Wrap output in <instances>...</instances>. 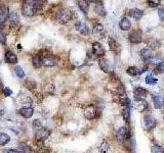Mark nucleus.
Instances as JSON below:
<instances>
[{"label":"nucleus","instance_id":"nucleus-29","mask_svg":"<svg viewBox=\"0 0 164 153\" xmlns=\"http://www.w3.org/2000/svg\"><path fill=\"white\" fill-rule=\"evenodd\" d=\"M153 103H154V106L155 108L157 109H160L161 106L163 104V101H162V98L158 95V96H153Z\"/></svg>","mask_w":164,"mask_h":153},{"label":"nucleus","instance_id":"nucleus-46","mask_svg":"<svg viewBox=\"0 0 164 153\" xmlns=\"http://www.w3.org/2000/svg\"><path fill=\"white\" fill-rule=\"evenodd\" d=\"M33 126H34V127H39V128H41V122H40V121H39V119H36V121L33 122Z\"/></svg>","mask_w":164,"mask_h":153},{"label":"nucleus","instance_id":"nucleus-20","mask_svg":"<svg viewBox=\"0 0 164 153\" xmlns=\"http://www.w3.org/2000/svg\"><path fill=\"white\" fill-rule=\"evenodd\" d=\"M77 4L81 12H83L84 15H87V12H88V7H89L88 1H87V0H77Z\"/></svg>","mask_w":164,"mask_h":153},{"label":"nucleus","instance_id":"nucleus-26","mask_svg":"<svg viewBox=\"0 0 164 153\" xmlns=\"http://www.w3.org/2000/svg\"><path fill=\"white\" fill-rule=\"evenodd\" d=\"M130 107H124L122 110V116L127 124L130 122Z\"/></svg>","mask_w":164,"mask_h":153},{"label":"nucleus","instance_id":"nucleus-1","mask_svg":"<svg viewBox=\"0 0 164 153\" xmlns=\"http://www.w3.org/2000/svg\"><path fill=\"white\" fill-rule=\"evenodd\" d=\"M38 12L36 4L34 0H26L24 3L22 4V13L27 18H31V16L35 15L36 12Z\"/></svg>","mask_w":164,"mask_h":153},{"label":"nucleus","instance_id":"nucleus-7","mask_svg":"<svg viewBox=\"0 0 164 153\" xmlns=\"http://www.w3.org/2000/svg\"><path fill=\"white\" fill-rule=\"evenodd\" d=\"M129 41L134 44H138L143 41V34L141 30H134L129 33Z\"/></svg>","mask_w":164,"mask_h":153},{"label":"nucleus","instance_id":"nucleus-25","mask_svg":"<svg viewBox=\"0 0 164 153\" xmlns=\"http://www.w3.org/2000/svg\"><path fill=\"white\" fill-rule=\"evenodd\" d=\"M32 63L36 68H41V66L43 65H42V57L40 56V55H34L33 58H32Z\"/></svg>","mask_w":164,"mask_h":153},{"label":"nucleus","instance_id":"nucleus-32","mask_svg":"<svg viewBox=\"0 0 164 153\" xmlns=\"http://www.w3.org/2000/svg\"><path fill=\"white\" fill-rule=\"evenodd\" d=\"M157 82H158V80L156 79V78H154L153 76H152L151 74L148 75L146 78V83L148 85H155V84H157Z\"/></svg>","mask_w":164,"mask_h":153},{"label":"nucleus","instance_id":"nucleus-49","mask_svg":"<svg viewBox=\"0 0 164 153\" xmlns=\"http://www.w3.org/2000/svg\"><path fill=\"white\" fill-rule=\"evenodd\" d=\"M39 1H41V2H43V1H44V0H39Z\"/></svg>","mask_w":164,"mask_h":153},{"label":"nucleus","instance_id":"nucleus-50","mask_svg":"<svg viewBox=\"0 0 164 153\" xmlns=\"http://www.w3.org/2000/svg\"><path fill=\"white\" fill-rule=\"evenodd\" d=\"M35 153H42V152H35Z\"/></svg>","mask_w":164,"mask_h":153},{"label":"nucleus","instance_id":"nucleus-41","mask_svg":"<svg viewBox=\"0 0 164 153\" xmlns=\"http://www.w3.org/2000/svg\"><path fill=\"white\" fill-rule=\"evenodd\" d=\"M159 45H160V43L156 40H152L151 42H149V46L151 47V48H158Z\"/></svg>","mask_w":164,"mask_h":153},{"label":"nucleus","instance_id":"nucleus-36","mask_svg":"<svg viewBox=\"0 0 164 153\" xmlns=\"http://www.w3.org/2000/svg\"><path fill=\"white\" fill-rule=\"evenodd\" d=\"M152 153H164V148L160 145L152 146Z\"/></svg>","mask_w":164,"mask_h":153},{"label":"nucleus","instance_id":"nucleus-34","mask_svg":"<svg viewBox=\"0 0 164 153\" xmlns=\"http://www.w3.org/2000/svg\"><path fill=\"white\" fill-rule=\"evenodd\" d=\"M15 73H16V76H18L19 78H21V79H23V78L25 77L24 71H23V68H21V66H19V65H16L15 68Z\"/></svg>","mask_w":164,"mask_h":153},{"label":"nucleus","instance_id":"nucleus-16","mask_svg":"<svg viewBox=\"0 0 164 153\" xmlns=\"http://www.w3.org/2000/svg\"><path fill=\"white\" fill-rule=\"evenodd\" d=\"M20 115H21L23 118H30L31 116L33 115L34 110L32 107H22L21 109L19 110Z\"/></svg>","mask_w":164,"mask_h":153},{"label":"nucleus","instance_id":"nucleus-23","mask_svg":"<svg viewBox=\"0 0 164 153\" xmlns=\"http://www.w3.org/2000/svg\"><path fill=\"white\" fill-rule=\"evenodd\" d=\"M130 15L135 19H141L144 15V12L138 8H134V9L130 10Z\"/></svg>","mask_w":164,"mask_h":153},{"label":"nucleus","instance_id":"nucleus-39","mask_svg":"<svg viewBox=\"0 0 164 153\" xmlns=\"http://www.w3.org/2000/svg\"><path fill=\"white\" fill-rule=\"evenodd\" d=\"M19 149H20L19 151L21 152V153H28V152H30V151H31L30 147L28 146V145H24V144H22V145H20Z\"/></svg>","mask_w":164,"mask_h":153},{"label":"nucleus","instance_id":"nucleus-28","mask_svg":"<svg viewBox=\"0 0 164 153\" xmlns=\"http://www.w3.org/2000/svg\"><path fill=\"white\" fill-rule=\"evenodd\" d=\"M119 103L122 105L123 107H130L131 101L129 98H127L126 95H123L119 98Z\"/></svg>","mask_w":164,"mask_h":153},{"label":"nucleus","instance_id":"nucleus-40","mask_svg":"<svg viewBox=\"0 0 164 153\" xmlns=\"http://www.w3.org/2000/svg\"><path fill=\"white\" fill-rule=\"evenodd\" d=\"M161 0H148V3L151 7H157L160 4Z\"/></svg>","mask_w":164,"mask_h":153},{"label":"nucleus","instance_id":"nucleus-43","mask_svg":"<svg viewBox=\"0 0 164 153\" xmlns=\"http://www.w3.org/2000/svg\"><path fill=\"white\" fill-rule=\"evenodd\" d=\"M158 15H159V18L161 21L164 22V8H160V9L158 10Z\"/></svg>","mask_w":164,"mask_h":153},{"label":"nucleus","instance_id":"nucleus-21","mask_svg":"<svg viewBox=\"0 0 164 153\" xmlns=\"http://www.w3.org/2000/svg\"><path fill=\"white\" fill-rule=\"evenodd\" d=\"M119 27H120L121 30H123V31H128V30L131 28V23H130V21H129V19L127 18H123L120 21Z\"/></svg>","mask_w":164,"mask_h":153},{"label":"nucleus","instance_id":"nucleus-52","mask_svg":"<svg viewBox=\"0 0 164 153\" xmlns=\"http://www.w3.org/2000/svg\"><path fill=\"white\" fill-rule=\"evenodd\" d=\"M163 104H164V99H163Z\"/></svg>","mask_w":164,"mask_h":153},{"label":"nucleus","instance_id":"nucleus-9","mask_svg":"<svg viewBox=\"0 0 164 153\" xmlns=\"http://www.w3.org/2000/svg\"><path fill=\"white\" fill-rule=\"evenodd\" d=\"M58 58L53 55H45L42 57V65L44 66H55L58 63Z\"/></svg>","mask_w":164,"mask_h":153},{"label":"nucleus","instance_id":"nucleus-45","mask_svg":"<svg viewBox=\"0 0 164 153\" xmlns=\"http://www.w3.org/2000/svg\"><path fill=\"white\" fill-rule=\"evenodd\" d=\"M4 153H21V152L16 149H6V150H4Z\"/></svg>","mask_w":164,"mask_h":153},{"label":"nucleus","instance_id":"nucleus-18","mask_svg":"<svg viewBox=\"0 0 164 153\" xmlns=\"http://www.w3.org/2000/svg\"><path fill=\"white\" fill-rule=\"evenodd\" d=\"M5 60H6L8 63H10V65H16V63L18 62V57H16V55L13 53L12 51L8 50L6 54H5Z\"/></svg>","mask_w":164,"mask_h":153},{"label":"nucleus","instance_id":"nucleus-17","mask_svg":"<svg viewBox=\"0 0 164 153\" xmlns=\"http://www.w3.org/2000/svg\"><path fill=\"white\" fill-rule=\"evenodd\" d=\"M8 21H9L10 23V27L13 28V27H16L19 25V15L18 13H16V12H11L9 13V16H8Z\"/></svg>","mask_w":164,"mask_h":153},{"label":"nucleus","instance_id":"nucleus-35","mask_svg":"<svg viewBox=\"0 0 164 153\" xmlns=\"http://www.w3.org/2000/svg\"><path fill=\"white\" fill-rule=\"evenodd\" d=\"M110 145L107 141H103V143L101 144V152L100 153H107V151L109 150Z\"/></svg>","mask_w":164,"mask_h":153},{"label":"nucleus","instance_id":"nucleus-51","mask_svg":"<svg viewBox=\"0 0 164 153\" xmlns=\"http://www.w3.org/2000/svg\"><path fill=\"white\" fill-rule=\"evenodd\" d=\"M163 119H164V113H163Z\"/></svg>","mask_w":164,"mask_h":153},{"label":"nucleus","instance_id":"nucleus-15","mask_svg":"<svg viewBox=\"0 0 164 153\" xmlns=\"http://www.w3.org/2000/svg\"><path fill=\"white\" fill-rule=\"evenodd\" d=\"M134 107L135 109H137L138 111H145L146 109H148V103L145 101V99H135L134 100Z\"/></svg>","mask_w":164,"mask_h":153},{"label":"nucleus","instance_id":"nucleus-4","mask_svg":"<svg viewBox=\"0 0 164 153\" xmlns=\"http://www.w3.org/2000/svg\"><path fill=\"white\" fill-rule=\"evenodd\" d=\"M84 118L86 119H89V121H91V119H94L97 118V115H98V110H97V107L94 106L93 104H89L87 105V106L84 108Z\"/></svg>","mask_w":164,"mask_h":153},{"label":"nucleus","instance_id":"nucleus-12","mask_svg":"<svg viewBox=\"0 0 164 153\" xmlns=\"http://www.w3.org/2000/svg\"><path fill=\"white\" fill-rule=\"evenodd\" d=\"M98 65H100V68L102 71L104 72V73L106 74H109L111 73V66H110V62L109 60H107L106 58H100L98 59Z\"/></svg>","mask_w":164,"mask_h":153},{"label":"nucleus","instance_id":"nucleus-33","mask_svg":"<svg viewBox=\"0 0 164 153\" xmlns=\"http://www.w3.org/2000/svg\"><path fill=\"white\" fill-rule=\"evenodd\" d=\"M154 73L156 74H164V61L160 62L159 65H156V68L154 69Z\"/></svg>","mask_w":164,"mask_h":153},{"label":"nucleus","instance_id":"nucleus-14","mask_svg":"<svg viewBox=\"0 0 164 153\" xmlns=\"http://www.w3.org/2000/svg\"><path fill=\"white\" fill-rule=\"evenodd\" d=\"M134 94L135 99H145L146 96L148 95V91H147L145 88L137 87V88H134Z\"/></svg>","mask_w":164,"mask_h":153},{"label":"nucleus","instance_id":"nucleus-10","mask_svg":"<svg viewBox=\"0 0 164 153\" xmlns=\"http://www.w3.org/2000/svg\"><path fill=\"white\" fill-rule=\"evenodd\" d=\"M75 29L78 31L80 34L84 35V36H87L90 34V31H89V28L87 27V25L83 22H77L75 24Z\"/></svg>","mask_w":164,"mask_h":153},{"label":"nucleus","instance_id":"nucleus-13","mask_svg":"<svg viewBox=\"0 0 164 153\" xmlns=\"http://www.w3.org/2000/svg\"><path fill=\"white\" fill-rule=\"evenodd\" d=\"M92 34L98 38H101V37H104L105 35V29H104V26L100 23L95 24L94 26L92 28Z\"/></svg>","mask_w":164,"mask_h":153},{"label":"nucleus","instance_id":"nucleus-37","mask_svg":"<svg viewBox=\"0 0 164 153\" xmlns=\"http://www.w3.org/2000/svg\"><path fill=\"white\" fill-rule=\"evenodd\" d=\"M44 91L46 92L47 94H52L53 92H55V86L52 85V84H47V85H45Z\"/></svg>","mask_w":164,"mask_h":153},{"label":"nucleus","instance_id":"nucleus-3","mask_svg":"<svg viewBox=\"0 0 164 153\" xmlns=\"http://www.w3.org/2000/svg\"><path fill=\"white\" fill-rule=\"evenodd\" d=\"M129 137H130V132L126 127L119 128V130L116 133V139L119 142H125L126 140H128Z\"/></svg>","mask_w":164,"mask_h":153},{"label":"nucleus","instance_id":"nucleus-19","mask_svg":"<svg viewBox=\"0 0 164 153\" xmlns=\"http://www.w3.org/2000/svg\"><path fill=\"white\" fill-rule=\"evenodd\" d=\"M108 44H109V47H110V50H111V51L115 52V53H117V52L119 51V44H118V42L114 38L109 37Z\"/></svg>","mask_w":164,"mask_h":153},{"label":"nucleus","instance_id":"nucleus-42","mask_svg":"<svg viewBox=\"0 0 164 153\" xmlns=\"http://www.w3.org/2000/svg\"><path fill=\"white\" fill-rule=\"evenodd\" d=\"M0 43L3 44V45L6 44V36H5L2 32H0Z\"/></svg>","mask_w":164,"mask_h":153},{"label":"nucleus","instance_id":"nucleus-6","mask_svg":"<svg viewBox=\"0 0 164 153\" xmlns=\"http://www.w3.org/2000/svg\"><path fill=\"white\" fill-rule=\"evenodd\" d=\"M50 130L47 129V128H44V127H41L36 131L35 133V137L37 139L38 141H45L47 138L49 137L50 135Z\"/></svg>","mask_w":164,"mask_h":153},{"label":"nucleus","instance_id":"nucleus-11","mask_svg":"<svg viewBox=\"0 0 164 153\" xmlns=\"http://www.w3.org/2000/svg\"><path fill=\"white\" fill-rule=\"evenodd\" d=\"M144 121H145V126L147 128V130H153L157 125L156 119L150 115H145V118H144Z\"/></svg>","mask_w":164,"mask_h":153},{"label":"nucleus","instance_id":"nucleus-44","mask_svg":"<svg viewBox=\"0 0 164 153\" xmlns=\"http://www.w3.org/2000/svg\"><path fill=\"white\" fill-rule=\"evenodd\" d=\"M3 94H4V96H6V97H8V96H10L11 94H12V92H11V90L8 87H6V88H4V90H3Z\"/></svg>","mask_w":164,"mask_h":153},{"label":"nucleus","instance_id":"nucleus-47","mask_svg":"<svg viewBox=\"0 0 164 153\" xmlns=\"http://www.w3.org/2000/svg\"><path fill=\"white\" fill-rule=\"evenodd\" d=\"M87 1H89V2H91V3H98L100 0H87Z\"/></svg>","mask_w":164,"mask_h":153},{"label":"nucleus","instance_id":"nucleus-27","mask_svg":"<svg viewBox=\"0 0 164 153\" xmlns=\"http://www.w3.org/2000/svg\"><path fill=\"white\" fill-rule=\"evenodd\" d=\"M94 10H95V12H97V15H102V16H105V15H106V13H107L106 9H105V7H104V5L102 3H98L97 5H95Z\"/></svg>","mask_w":164,"mask_h":153},{"label":"nucleus","instance_id":"nucleus-38","mask_svg":"<svg viewBox=\"0 0 164 153\" xmlns=\"http://www.w3.org/2000/svg\"><path fill=\"white\" fill-rule=\"evenodd\" d=\"M25 86H26L28 89H30V90H33V89L36 88V83L33 82V81L28 80L26 81V83H25Z\"/></svg>","mask_w":164,"mask_h":153},{"label":"nucleus","instance_id":"nucleus-48","mask_svg":"<svg viewBox=\"0 0 164 153\" xmlns=\"http://www.w3.org/2000/svg\"><path fill=\"white\" fill-rule=\"evenodd\" d=\"M3 115H4V110H1V111H0V118H1Z\"/></svg>","mask_w":164,"mask_h":153},{"label":"nucleus","instance_id":"nucleus-5","mask_svg":"<svg viewBox=\"0 0 164 153\" xmlns=\"http://www.w3.org/2000/svg\"><path fill=\"white\" fill-rule=\"evenodd\" d=\"M9 9L5 5H0V29H3L5 22L9 16Z\"/></svg>","mask_w":164,"mask_h":153},{"label":"nucleus","instance_id":"nucleus-24","mask_svg":"<svg viewBox=\"0 0 164 153\" xmlns=\"http://www.w3.org/2000/svg\"><path fill=\"white\" fill-rule=\"evenodd\" d=\"M126 73L131 77H135V76H138V75H142V73H141V69H138L137 66H129V68L126 69Z\"/></svg>","mask_w":164,"mask_h":153},{"label":"nucleus","instance_id":"nucleus-31","mask_svg":"<svg viewBox=\"0 0 164 153\" xmlns=\"http://www.w3.org/2000/svg\"><path fill=\"white\" fill-rule=\"evenodd\" d=\"M148 62L152 63V65H159L160 62H162V59H161V57L158 56V55H153V56L148 60Z\"/></svg>","mask_w":164,"mask_h":153},{"label":"nucleus","instance_id":"nucleus-2","mask_svg":"<svg viewBox=\"0 0 164 153\" xmlns=\"http://www.w3.org/2000/svg\"><path fill=\"white\" fill-rule=\"evenodd\" d=\"M73 12L68 8H63L56 15V19H58L59 23L61 24H67L68 22H70L72 19Z\"/></svg>","mask_w":164,"mask_h":153},{"label":"nucleus","instance_id":"nucleus-30","mask_svg":"<svg viewBox=\"0 0 164 153\" xmlns=\"http://www.w3.org/2000/svg\"><path fill=\"white\" fill-rule=\"evenodd\" d=\"M10 138L9 136L4 134V133H1L0 134V146H4L5 144H7L8 142H9Z\"/></svg>","mask_w":164,"mask_h":153},{"label":"nucleus","instance_id":"nucleus-8","mask_svg":"<svg viewBox=\"0 0 164 153\" xmlns=\"http://www.w3.org/2000/svg\"><path fill=\"white\" fill-rule=\"evenodd\" d=\"M93 54L97 57H103L105 55V48L100 42H93L92 43V50Z\"/></svg>","mask_w":164,"mask_h":153},{"label":"nucleus","instance_id":"nucleus-22","mask_svg":"<svg viewBox=\"0 0 164 153\" xmlns=\"http://www.w3.org/2000/svg\"><path fill=\"white\" fill-rule=\"evenodd\" d=\"M141 57L143 58V60H145L148 62V60L151 58L152 56H153V53H152V50H150V49H143L142 51H141Z\"/></svg>","mask_w":164,"mask_h":153}]
</instances>
